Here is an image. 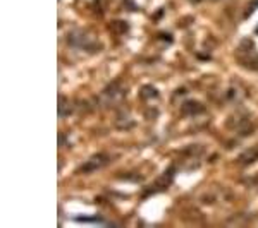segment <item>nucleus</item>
<instances>
[{"label": "nucleus", "instance_id": "nucleus-9", "mask_svg": "<svg viewBox=\"0 0 258 228\" xmlns=\"http://www.w3.org/2000/svg\"><path fill=\"white\" fill-rule=\"evenodd\" d=\"M141 96H143V98H157V96H159V93H157L152 86H147V88L141 89Z\"/></svg>", "mask_w": 258, "mask_h": 228}, {"label": "nucleus", "instance_id": "nucleus-5", "mask_svg": "<svg viewBox=\"0 0 258 228\" xmlns=\"http://www.w3.org/2000/svg\"><path fill=\"white\" fill-rule=\"evenodd\" d=\"M255 160H258V149L251 148V149H246L243 155H239V161L243 165H248V163H253Z\"/></svg>", "mask_w": 258, "mask_h": 228}, {"label": "nucleus", "instance_id": "nucleus-4", "mask_svg": "<svg viewBox=\"0 0 258 228\" xmlns=\"http://www.w3.org/2000/svg\"><path fill=\"white\" fill-rule=\"evenodd\" d=\"M107 163H109V156L103 155V153H98V155L91 156V158L86 161L85 165H81L80 172L81 173H93V172H97V170H100L102 167H105Z\"/></svg>", "mask_w": 258, "mask_h": 228}, {"label": "nucleus", "instance_id": "nucleus-2", "mask_svg": "<svg viewBox=\"0 0 258 228\" xmlns=\"http://www.w3.org/2000/svg\"><path fill=\"white\" fill-rule=\"evenodd\" d=\"M124 96H126V88L120 82H112L102 93V103L105 106H114L122 101Z\"/></svg>", "mask_w": 258, "mask_h": 228}, {"label": "nucleus", "instance_id": "nucleus-11", "mask_svg": "<svg viewBox=\"0 0 258 228\" xmlns=\"http://www.w3.org/2000/svg\"><path fill=\"white\" fill-rule=\"evenodd\" d=\"M256 33H258V30H256Z\"/></svg>", "mask_w": 258, "mask_h": 228}, {"label": "nucleus", "instance_id": "nucleus-1", "mask_svg": "<svg viewBox=\"0 0 258 228\" xmlns=\"http://www.w3.org/2000/svg\"><path fill=\"white\" fill-rule=\"evenodd\" d=\"M68 41L73 48L85 50V52H98L100 50V41L93 33L86 30H74L69 33Z\"/></svg>", "mask_w": 258, "mask_h": 228}, {"label": "nucleus", "instance_id": "nucleus-10", "mask_svg": "<svg viewBox=\"0 0 258 228\" xmlns=\"http://www.w3.org/2000/svg\"><path fill=\"white\" fill-rule=\"evenodd\" d=\"M191 2H195V4H197V2H200V0H191Z\"/></svg>", "mask_w": 258, "mask_h": 228}, {"label": "nucleus", "instance_id": "nucleus-7", "mask_svg": "<svg viewBox=\"0 0 258 228\" xmlns=\"http://www.w3.org/2000/svg\"><path fill=\"white\" fill-rule=\"evenodd\" d=\"M227 99L232 103H238V101H243L244 99V91L241 88H231L227 91Z\"/></svg>", "mask_w": 258, "mask_h": 228}, {"label": "nucleus", "instance_id": "nucleus-8", "mask_svg": "<svg viewBox=\"0 0 258 228\" xmlns=\"http://www.w3.org/2000/svg\"><path fill=\"white\" fill-rule=\"evenodd\" d=\"M184 113L188 115H193V113H200V111H203V106L200 105L197 101H189V103H184Z\"/></svg>", "mask_w": 258, "mask_h": 228}, {"label": "nucleus", "instance_id": "nucleus-3", "mask_svg": "<svg viewBox=\"0 0 258 228\" xmlns=\"http://www.w3.org/2000/svg\"><path fill=\"white\" fill-rule=\"evenodd\" d=\"M248 48H244V45L241 43L239 47V60L244 67L251 69V70H258V52L256 48L253 47V43L249 40H246Z\"/></svg>", "mask_w": 258, "mask_h": 228}, {"label": "nucleus", "instance_id": "nucleus-6", "mask_svg": "<svg viewBox=\"0 0 258 228\" xmlns=\"http://www.w3.org/2000/svg\"><path fill=\"white\" fill-rule=\"evenodd\" d=\"M59 117L60 119H66V117H69L71 115V111H73V106L69 105V101H68V98L66 96H60L59 98Z\"/></svg>", "mask_w": 258, "mask_h": 228}]
</instances>
